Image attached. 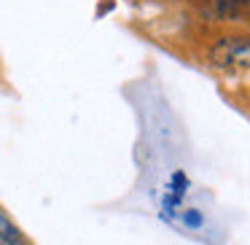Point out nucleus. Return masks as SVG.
<instances>
[{
    "label": "nucleus",
    "mask_w": 250,
    "mask_h": 245,
    "mask_svg": "<svg viewBox=\"0 0 250 245\" xmlns=\"http://www.w3.org/2000/svg\"><path fill=\"white\" fill-rule=\"evenodd\" d=\"M207 65L221 73H250V33H229L207 46Z\"/></svg>",
    "instance_id": "1"
},
{
    "label": "nucleus",
    "mask_w": 250,
    "mask_h": 245,
    "mask_svg": "<svg viewBox=\"0 0 250 245\" xmlns=\"http://www.w3.org/2000/svg\"><path fill=\"white\" fill-rule=\"evenodd\" d=\"M210 22H250V0H194Z\"/></svg>",
    "instance_id": "2"
},
{
    "label": "nucleus",
    "mask_w": 250,
    "mask_h": 245,
    "mask_svg": "<svg viewBox=\"0 0 250 245\" xmlns=\"http://www.w3.org/2000/svg\"><path fill=\"white\" fill-rule=\"evenodd\" d=\"M0 240H3L6 245H27L24 237H22V232L8 221V216L3 210H0Z\"/></svg>",
    "instance_id": "3"
},
{
    "label": "nucleus",
    "mask_w": 250,
    "mask_h": 245,
    "mask_svg": "<svg viewBox=\"0 0 250 245\" xmlns=\"http://www.w3.org/2000/svg\"><path fill=\"white\" fill-rule=\"evenodd\" d=\"M183 221L188 223V226H199V223H202L199 210H186V213H183Z\"/></svg>",
    "instance_id": "4"
},
{
    "label": "nucleus",
    "mask_w": 250,
    "mask_h": 245,
    "mask_svg": "<svg viewBox=\"0 0 250 245\" xmlns=\"http://www.w3.org/2000/svg\"><path fill=\"white\" fill-rule=\"evenodd\" d=\"M0 245H6V243H3V240H0Z\"/></svg>",
    "instance_id": "5"
}]
</instances>
